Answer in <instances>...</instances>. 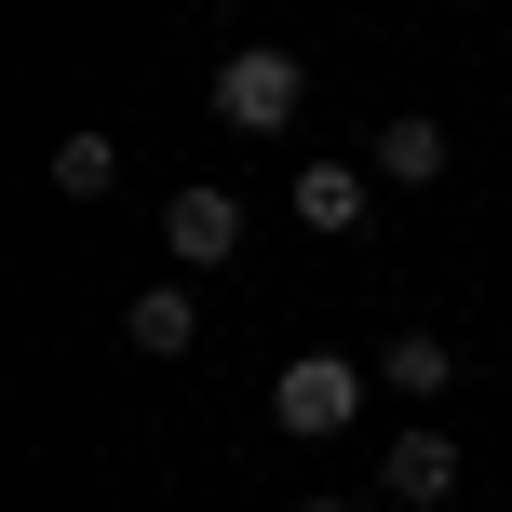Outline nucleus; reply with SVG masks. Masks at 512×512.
I'll list each match as a JSON object with an SVG mask.
<instances>
[{"label":"nucleus","instance_id":"1","mask_svg":"<svg viewBox=\"0 0 512 512\" xmlns=\"http://www.w3.org/2000/svg\"><path fill=\"white\" fill-rule=\"evenodd\" d=\"M297 95H310V68H297L283 41H243L230 68H216V122H230V135H283Z\"/></svg>","mask_w":512,"mask_h":512},{"label":"nucleus","instance_id":"2","mask_svg":"<svg viewBox=\"0 0 512 512\" xmlns=\"http://www.w3.org/2000/svg\"><path fill=\"white\" fill-rule=\"evenodd\" d=\"M270 418H283L297 445H337V432L364 418V364H337V351H297V364H283V391H270Z\"/></svg>","mask_w":512,"mask_h":512},{"label":"nucleus","instance_id":"3","mask_svg":"<svg viewBox=\"0 0 512 512\" xmlns=\"http://www.w3.org/2000/svg\"><path fill=\"white\" fill-rule=\"evenodd\" d=\"M162 243H176V270H230L243 256V203L230 189H176L162 203Z\"/></svg>","mask_w":512,"mask_h":512},{"label":"nucleus","instance_id":"4","mask_svg":"<svg viewBox=\"0 0 512 512\" xmlns=\"http://www.w3.org/2000/svg\"><path fill=\"white\" fill-rule=\"evenodd\" d=\"M378 486H391V512H432V499H459V445H445V432H391Z\"/></svg>","mask_w":512,"mask_h":512},{"label":"nucleus","instance_id":"5","mask_svg":"<svg viewBox=\"0 0 512 512\" xmlns=\"http://www.w3.org/2000/svg\"><path fill=\"white\" fill-rule=\"evenodd\" d=\"M122 337H135L149 364H189V337H203V297H189V270H176V283H149V297L122 310Z\"/></svg>","mask_w":512,"mask_h":512},{"label":"nucleus","instance_id":"6","mask_svg":"<svg viewBox=\"0 0 512 512\" xmlns=\"http://www.w3.org/2000/svg\"><path fill=\"white\" fill-rule=\"evenodd\" d=\"M364 203H378L364 162H297V230H364Z\"/></svg>","mask_w":512,"mask_h":512},{"label":"nucleus","instance_id":"7","mask_svg":"<svg viewBox=\"0 0 512 512\" xmlns=\"http://www.w3.org/2000/svg\"><path fill=\"white\" fill-rule=\"evenodd\" d=\"M432 176H445V122L391 108V122H378V189H432Z\"/></svg>","mask_w":512,"mask_h":512},{"label":"nucleus","instance_id":"8","mask_svg":"<svg viewBox=\"0 0 512 512\" xmlns=\"http://www.w3.org/2000/svg\"><path fill=\"white\" fill-rule=\"evenodd\" d=\"M378 378H391V391H405V405H432V391H445V378H459V351H445V337H432V324H405V337H391V351H378Z\"/></svg>","mask_w":512,"mask_h":512},{"label":"nucleus","instance_id":"9","mask_svg":"<svg viewBox=\"0 0 512 512\" xmlns=\"http://www.w3.org/2000/svg\"><path fill=\"white\" fill-rule=\"evenodd\" d=\"M108 176H122L108 135H54V189H68V203H108Z\"/></svg>","mask_w":512,"mask_h":512},{"label":"nucleus","instance_id":"10","mask_svg":"<svg viewBox=\"0 0 512 512\" xmlns=\"http://www.w3.org/2000/svg\"><path fill=\"white\" fill-rule=\"evenodd\" d=\"M297 512H364V499H297Z\"/></svg>","mask_w":512,"mask_h":512}]
</instances>
